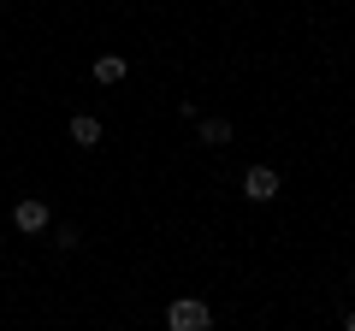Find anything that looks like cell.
<instances>
[{
    "instance_id": "1",
    "label": "cell",
    "mask_w": 355,
    "mask_h": 331,
    "mask_svg": "<svg viewBox=\"0 0 355 331\" xmlns=\"http://www.w3.org/2000/svg\"><path fill=\"white\" fill-rule=\"evenodd\" d=\"M214 325V314H207V302H196V296H184V302L166 307V331H207Z\"/></svg>"
},
{
    "instance_id": "2",
    "label": "cell",
    "mask_w": 355,
    "mask_h": 331,
    "mask_svg": "<svg viewBox=\"0 0 355 331\" xmlns=\"http://www.w3.org/2000/svg\"><path fill=\"white\" fill-rule=\"evenodd\" d=\"M243 195H249V202H272V195H279V172H272V166H249V172H243Z\"/></svg>"
},
{
    "instance_id": "3",
    "label": "cell",
    "mask_w": 355,
    "mask_h": 331,
    "mask_svg": "<svg viewBox=\"0 0 355 331\" xmlns=\"http://www.w3.org/2000/svg\"><path fill=\"white\" fill-rule=\"evenodd\" d=\"M12 225H18V231H42V225H48V202H36V195H24V202L12 207Z\"/></svg>"
},
{
    "instance_id": "4",
    "label": "cell",
    "mask_w": 355,
    "mask_h": 331,
    "mask_svg": "<svg viewBox=\"0 0 355 331\" xmlns=\"http://www.w3.org/2000/svg\"><path fill=\"white\" fill-rule=\"evenodd\" d=\"M71 142H77V148H95V142H101V118L77 113V118H71Z\"/></svg>"
},
{
    "instance_id": "5",
    "label": "cell",
    "mask_w": 355,
    "mask_h": 331,
    "mask_svg": "<svg viewBox=\"0 0 355 331\" xmlns=\"http://www.w3.org/2000/svg\"><path fill=\"white\" fill-rule=\"evenodd\" d=\"M119 77H125V60L119 53H101L95 60V83H119Z\"/></svg>"
},
{
    "instance_id": "6",
    "label": "cell",
    "mask_w": 355,
    "mask_h": 331,
    "mask_svg": "<svg viewBox=\"0 0 355 331\" xmlns=\"http://www.w3.org/2000/svg\"><path fill=\"white\" fill-rule=\"evenodd\" d=\"M202 142H207V148L231 142V125H225V118H202Z\"/></svg>"
},
{
    "instance_id": "7",
    "label": "cell",
    "mask_w": 355,
    "mask_h": 331,
    "mask_svg": "<svg viewBox=\"0 0 355 331\" xmlns=\"http://www.w3.org/2000/svg\"><path fill=\"white\" fill-rule=\"evenodd\" d=\"M343 331H355V314H349V319H343Z\"/></svg>"
}]
</instances>
